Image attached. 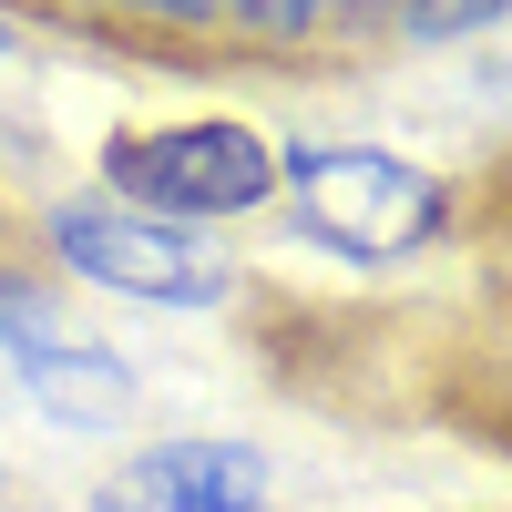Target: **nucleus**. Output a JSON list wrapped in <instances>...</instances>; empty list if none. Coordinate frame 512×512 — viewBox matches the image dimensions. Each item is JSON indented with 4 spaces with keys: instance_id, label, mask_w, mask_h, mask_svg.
<instances>
[{
    "instance_id": "f257e3e1",
    "label": "nucleus",
    "mask_w": 512,
    "mask_h": 512,
    "mask_svg": "<svg viewBox=\"0 0 512 512\" xmlns=\"http://www.w3.org/2000/svg\"><path fill=\"white\" fill-rule=\"evenodd\" d=\"M103 185L134 216H256L277 195V154L246 123L195 113V123H154V134H113Z\"/></svg>"
},
{
    "instance_id": "20e7f679",
    "label": "nucleus",
    "mask_w": 512,
    "mask_h": 512,
    "mask_svg": "<svg viewBox=\"0 0 512 512\" xmlns=\"http://www.w3.org/2000/svg\"><path fill=\"white\" fill-rule=\"evenodd\" d=\"M0 349L31 379V400L52 420H72V431H113V420L134 410V369L113 349H93V338H72L62 308L41 287H21V277H0Z\"/></svg>"
},
{
    "instance_id": "7ed1b4c3",
    "label": "nucleus",
    "mask_w": 512,
    "mask_h": 512,
    "mask_svg": "<svg viewBox=\"0 0 512 512\" xmlns=\"http://www.w3.org/2000/svg\"><path fill=\"white\" fill-rule=\"evenodd\" d=\"M52 246H62V267H72V277H93V287H113V297H134V308L205 318V308H226V297H236V267H226V256L185 246L175 226L134 216V205H62V216H52Z\"/></svg>"
},
{
    "instance_id": "0eeeda50",
    "label": "nucleus",
    "mask_w": 512,
    "mask_h": 512,
    "mask_svg": "<svg viewBox=\"0 0 512 512\" xmlns=\"http://www.w3.org/2000/svg\"><path fill=\"white\" fill-rule=\"evenodd\" d=\"M113 11H154V21H205L216 0H113Z\"/></svg>"
},
{
    "instance_id": "6e6552de",
    "label": "nucleus",
    "mask_w": 512,
    "mask_h": 512,
    "mask_svg": "<svg viewBox=\"0 0 512 512\" xmlns=\"http://www.w3.org/2000/svg\"><path fill=\"white\" fill-rule=\"evenodd\" d=\"M318 11H328V0H318ZM338 11H379V0H338Z\"/></svg>"
},
{
    "instance_id": "f03ea898",
    "label": "nucleus",
    "mask_w": 512,
    "mask_h": 512,
    "mask_svg": "<svg viewBox=\"0 0 512 512\" xmlns=\"http://www.w3.org/2000/svg\"><path fill=\"white\" fill-rule=\"evenodd\" d=\"M297 175V216L308 236H328L338 256H410L441 236V185L400 154H369V144H297L287 154Z\"/></svg>"
},
{
    "instance_id": "39448f33",
    "label": "nucleus",
    "mask_w": 512,
    "mask_h": 512,
    "mask_svg": "<svg viewBox=\"0 0 512 512\" xmlns=\"http://www.w3.org/2000/svg\"><path fill=\"white\" fill-rule=\"evenodd\" d=\"M267 451L256 441H164L93 492V512H267Z\"/></svg>"
},
{
    "instance_id": "423d86ee",
    "label": "nucleus",
    "mask_w": 512,
    "mask_h": 512,
    "mask_svg": "<svg viewBox=\"0 0 512 512\" xmlns=\"http://www.w3.org/2000/svg\"><path fill=\"white\" fill-rule=\"evenodd\" d=\"M512 0H420L410 11V31H472V21H502Z\"/></svg>"
}]
</instances>
